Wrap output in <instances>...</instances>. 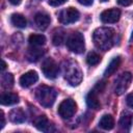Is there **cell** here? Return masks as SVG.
<instances>
[{
  "label": "cell",
  "mask_w": 133,
  "mask_h": 133,
  "mask_svg": "<svg viewBox=\"0 0 133 133\" xmlns=\"http://www.w3.org/2000/svg\"><path fill=\"white\" fill-rule=\"evenodd\" d=\"M99 126L103 130H111L114 127V119L110 114H104L99 122Z\"/></svg>",
  "instance_id": "e0dca14e"
},
{
  "label": "cell",
  "mask_w": 133,
  "mask_h": 133,
  "mask_svg": "<svg viewBox=\"0 0 133 133\" xmlns=\"http://www.w3.org/2000/svg\"><path fill=\"white\" fill-rule=\"evenodd\" d=\"M38 80V75L35 71H28L26 73H24L20 79H19V83L22 87H29L32 84H34L36 81Z\"/></svg>",
  "instance_id": "30bf717a"
},
{
  "label": "cell",
  "mask_w": 133,
  "mask_h": 133,
  "mask_svg": "<svg viewBox=\"0 0 133 133\" xmlns=\"http://www.w3.org/2000/svg\"><path fill=\"white\" fill-rule=\"evenodd\" d=\"M79 18L80 14L75 7H68L65 9H62L58 15V21L64 25L75 23L79 20Z\"/></svg>",
  "instance_id": "52a82bcc"
},
{
  "label": "cell",
  "mask_w": 133,
  "mask_h": 133,
  "mask_svg": "<svg viewBox=\"0 0 133 133\" xmlns=\"http://www.w3.org/2000/svg\"><path fill=\"white\" fill-rule=\"evenodd\" d=\"M104 86H105V81H101V82H98V84L96 85V88H98V89L101 91Z\"/></svg>",
  "instance_id": "f1b7e54d"
},
{
  "label": "cell",
  "mask_w": 133,
  "mask_h": 133,
  "mask_svg": "<svg viewBox=\"0 0 133 133\" xmlns=\"http://www.w3.org/2000/svg\"><path fill=\"white\" fill-rule=\"evenodd\" d=\"M43 55H44V50L37 49V48H35V47L29 49L28 52H27V58H28L29 61H36V60H38Z\"/></svg>",
  "instance_id": "44dd1931"
},
{
  "label": "cell",
  "mask_w": 133,
  "mask_h": 133,
  "mask_svg": "<svg viewBox=\"0 0 133 133\" xmlns=\"http://www.w3.org/2000/svg\"><path fill=\"white\" fill-rule=\"evenodd\" d=\"M1 82H2V86L4 88H10L14 85V76H12V74H10V73L4 74L2 76Z\"/></svg>",
  "instance_id": "7402d4cb"
},
{
  "label": "cell",
  "mask_w": 133,
  "mask_h": 133,
  "mask_svg": "<svg viewBox=\"0 0 133 133\" xmlns=\"http://www.w3.org/2000/svg\"><path fill=\"white\" fill-rule=\"evenodd\" d=\"M28 42L31 47H39L46 44V36L44 34H31Z\"/></svg>",
  "instance_id": "ffe728a7"
},
{
  "label": "cell",
  "mask_w": 133,
  "mask_h": 133,
  "mask_svg": "<svg viewBox=\"0 0 133 133\" xmlns=\"http://www.w3.org/2000/svg\"><path fill=\"white\" fill-rule=\"evenodd\" d=\"M121 17V10L117 8H110L106 9L101 12L100 19L103 23H115L119 20Z\"/></svg>",
  "instance_id": "9c48e42d"
},
{
  "label": "cell",
  "mask_w": 133,
  "mask_h": 133,
  "mask_svg": "<svg viewBox=\"0 0 133 133\" xmlns=\"http://www.w3.org/2000/svg\"><path fill=\"white\" fill-rule=\"evenodd\" d=\"M19 102V96L12 92H5L1 96V104L5 106L14 105Z\"/></svg>",
  "instance_id": "9a60e30c"
},
{
  "label": "cell",
  "mask_w": 133,
  "mask_h": 133,
  "mask_svg": "<svg viewBox=\"0 0 133 133\" xmlns=\"http://www.w3.org/2000/svg\"><path fill=\"white\" fill-rule=\"evenodd\" d=\"M8 118L11 123L15 124H21L24 123L26 119L25 112L23 111L22 108H14L9 113H8Z\"/></svg>",
  "instance_id": "7c38bea8"
},
{
  "label": "cell",
  "mask_w": 133,
  "mask_h": 133,
  "mask_svg": "<svg viewBox=\"0 0 133 133\" xmlns=\"http://www.w3.org/2000/svg\"><path fill=\"white\" fill-rule=\"evenodd\" d=\"M131 39L133 41V32H132V35H131Z\"/></svg>",
  "instance_id": "836d02e7"
},
{
  "label": "cell",
  "mask_w": 133,
  "mask_h": 133,
  "mask_svg": "<svg viewBox=\"0 0 133 133\" xmlns=\"http://www.w3.org/2000/svg\"><path fill=\"white\" fill-rule=\"evenodd\" d=\"M34 126H35L39 131H44V132L50 131V130H51V127H52V125L50 124V122L48 121V118H47L45 115H41V116H38L37 118H35V121H34Z\"/></svg>",
  "instance_id": "5bb4252c"
},
{
  "label": "cell",
  "mask_w": 133,
  "mask_h": 133,
  "mask_svg": "<svg viewBox=\"0 0 133 133\" xmlns=\"http://www.w3.org/2000/svg\"><path fill=\"white\" fill-rule=\"evenodd\" d=\"M78 2L82 5H84V6H89V5L92 4L94 0H78Z\"/></svg>",
  "instance_id": "83f0119b"
},
{
  "label": "cell",
  "mask_w": 133,
  "mask_h": 133,
  "mask_svg": "<svg viewBox=\"0 0 133 133\" xmlns=\"http://www.w3.org/2000/svg\"><path fill=\"white\" fill-rule=\"evenodd\" d=\"M114 36H115V33L112 28L100 27L94 31L92 39L98 49L107 51L113 46Z\"/></svg>",
  "instance_id": "6da1fadb"
},
{
  "label": "cell",
  "mask_w": 133,
  "mask_h": 133,
  "mask_svg": "<svg viewBox=\"0 0 133 133\" xmlns=\"http://www.w3.org/2000/svg\"><path fill=\"white\" fill-rule=\"evenodd\" d=\"M68 0H49V4L51 6H59L63 3H65Z\"/></svg>",
  "instance_id": "d4e9b609"
},
{
  "label": "cell",
  "mask_w": 133,
  "mask_h": 133,
  "mask_svg": "<svg viewBox=\"0 0 133 133\" xmlns=\"http://www.w3.org/2000/svg\"><path fill=\"white\" fill-rule=\"evenodd\" d=\"M119 64H121V56H115V57H113V59L109 62L108 66L106 68L104 75H105V76H110V75H112L114 72H116V70L118 69Z\"/></svg>",
  "instance_id": "d6986e66"
},
{
  "label": "cell",
  "mask_w": 133,
  "mask_h": 133,
  "mask_svg": "<svg viewBox=\"0 0 133 133\" xmlns=\"http://www.w3.org/2000/svg\"><path fill=\"white\" fill-rule=\"evenodd\" d=\"M66 47L70 51H72L76 54L83 53V51L85 49V43H84L83 34L78 32V31L73 32L66 39Z\"/></svg>",
  "instance_id": "277c9868"
},
{
  "label": "cell",
  "mask_w": 133,
  "mask_h": 133,
  "mask_svg": "<svg viewBox=\"0 0 133 133\" xmlns=\"http://www.w3.org/2000/svg\"><path fill=\"white\" fill-rule=\"evenodd\" d=\"M86 104L91 109H99L100 108V102L98 99V96L95 90H90L86 96Z\"/></svg>",
  "instance_id": "2e32d148"
},
{
  "label": "cell",
  "mask_w": 133,
  "mask_h": 133,
  "mask_svg": "<svg viewBox=\"0 0 133 133\" xmlns=\"http://www.w3.org/2000/svg\"><path fill=\"white\" fill-rule=\"evenodd\" d=\"M5 68H6V63H5V61H4V60H2V71H3V70H5Z\"/></svg>",
  "instance_id": "1f68e13d"
},
{
  "label": "cell",
  "mask_w": 133,
  "mask_h": 133,
  "mask_svg": "<svg viewBox=\"0 0 133 133\" xmlns=\"http://www.w3.org/2000/svg\"><path fill=\"white\" fill-rule=\"evenodd\" d=\"M76 111H77V104L72 99H65V100H63L59 104L58 109H57L58 114L62 118H70V117H72L75 114Z\"/></svg>",
  "instance_id": "5b68a950"
},
{
  "label": "cell",
  "mask_w": 133,
  "mask_h": 133,
  "mask_svg": "<svg viewBox=\"0 0 133 133\" xmlns=\"http://www.w3.org/2000/svg\"><path fill=\"white\" fill-rule=\"evenodd\" d=\"M12 5H19L20 3H21V1L22 0H8Z\"/></svg>",
  "instance_id": "f546056e"
},
{
  "label": "cell",
  "mask_w": 133,
  "mask_h": 133,
  "mask_svg": "<svg viewBox=\"0 0 133 133\" xmlns=\"http://www.w3.org/2000/svg\"><path fill=\"white\" fill-rule=\"evenodd\" d=\"M42 72L48 79H55L58 76L59 68L52 58H46L42 63Z\"/></svg>",
  "instance_id": "ba28073f"
},
{
  "label": "cell",
  "mask_w": 133,
  "mask_h": 133,
  "mask_svg": "<svg viewBox=\"0 0 133 133\" xmlns=\"http://www.w3.org/2000/svg\"><path fill=\"white\" fill-rule=\"evenodd\" d=\"M117 2H118V4H121L123 6H128V5L132 4L133 0H117Z\"/></svg>",
  "instance_id": "4316f807"
},
{
  "label": "cell",
  "mask_w": 133,
  "mask_h": 133,
  "mask_svg": "<svg viewBox=\"0 0 133 133\" xmlns=\"http://www.w3.org/2000/svg\"><path fill=\"white\" fill-rule=\"evenodd\" d=\"M50 22H51L50 16L46 12H37L34 16V23L36 27L41 30L47 29V27L50 25Z\"/></svg>",
  "instance_id": "8fae6325"
},
{
  "label": "cell",
  "mask_w": 133,
  "mask_h": 133,
  "mask_svg": "<svg viewBox=\"0 0 133 133\" xmlns=\"http://www.w3.org/2000/svg\"><path fill=\"white\" fill-rule=\"evenodd\" d=\"M126 102H127V105L131 108H133V94H130L127 96L126 98Z\"/></svg>",
  "instance_id": "484cf974"
},
{
  "label": "cell",
  "mask_w": 133,
  "mask_h": 133,
  "mask_svg": "<svg viewBox=\"0 0 133 133\" xmlns=\"http://www.w3.org/2000/svg\"><path fill=\"white\" fill-rule=\"evenodd\" d=\"M4 124H5V122H4V115H3V111H1V128L4 127Z\"/></svg>",
  "instance_id": "4dcf8cb0"
},
{
  "label": "cell",
  "mask_w": 133,
  "mask_h": 133,
  "mask_svg": "<svg viewBox=\"0 0 133 133\" xmlns=\"http://www.w3.org/2000/svg\"><path fill=\"white\" fill-rule=\"evenodd\" d=\"M64 77L71 85H79L82 80V72L79 65L74 61H69L64 66Z\"/></svg>",
  "instance_id": "3957f363"
},
{
  "label": "cell",
  "mask_w": 133,
  "mask_h": 133,
  "mask_svg": "<svg viewBox=\"0 0 133 133\" xmlns=\"http://www.w3.org/2000/svg\"><path fill=\"white\" fill-rule=\"evenodd\" d=\"M57 92L53 87L47 85H41L35 90V98L38 103L44 107H51L56 99Z\"/></svg>",
  "instance_id": "7a4b0ae2"
},
{
  "label": "cell",
  "mask_w": 133,
  "mask_h": 133,
  "mask_svg": "<svg viewBox=\"0 0 133 133\" xmlns=\"http://www.w3.org/2000/svg\"><path fill=\"white\" fill-rule=\"evenodd\" d=\"M132 81V74L130 72H125L122 75H119V77L115 80V84H114V92L117 96L123 95L130 86Z\"/></svg>",
  "instance_id": "8992f818"
},
{
  "label": "cell",
  "mask_w": 133,
  "mask_h": 133,
  "mask_svg": "<svg viewBox=\"0 0 133 133\" xmlns=\"http://www.w3.org/2000/svg\"><path fill=\"white\" fill-rule=\"evenodd\" d=\"M101 61V57L99 54H97L96 52H90L88 53V55L86 56V62L89 65H96Z\"/></svg>",
  "instance_id": "603a6c76"
},
{
  "label": "cell",
  "mask_w": 133,
  "mask_h": 133,
  "mask_svg": "<svg viewBox=\"0 0 133 133\" xmlns=\"http://www.w3.org/2000/svg\"><path fill=\"white\" fill-rule=\"evenodd\" d=\"M10 22L14 26L19 27V28H25L27 25V21L25 17L21 14H12L10 16Z\"/></svg>",
  "instance_id": "ac0fdd59"
},
{
  "label": "cell",
  "mask_w": 133,
  "mask_h": 133,
  "mask_svg": "<svg viewBox=\"0 0 133 133\" xmlns=\"http://www.w3.org/2000/svg\"><path fill=\"white\" fill-rule=\"evenodd\" d=\"M132 123H133V113L129 111H124L118 121L119 127L124 130H129L132 126Z\"/></svg>",
  "instance_id": "4fadbf2b"
},
{
  "label": "cell",
  "mask_w": 133,
  "mask_h": 133,
  "mask_svg": "<svg viewBox=\"0 0 133 133\" xmlns=\"http://www.w3.org/2000/svg\"><path fill=\"white\" fill-rule=\"evenodd\" d=\"M53 44L55 46H60L62 45V43L64 42V34H63V31H58V32H55L54 35H53Z\"/></svg>",
  "instance_id": "cb8c5ba5"
},
{
  "label": "cell",
  "mask_w": 133,
  "mask_h": 133,
  "mask_svg": "<svg viewBox=\"0 0 133 133\" xmlns=\"http://www.w3.org/2000/svg\"><path fill=\"white\" fill-rule=\"evenodd\" d=\"M100 1H102V2H106V1H108V0H100Z\"/></svg>",
  "instance_id": "d6a6232c"
}]
</instances>
